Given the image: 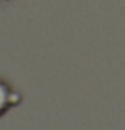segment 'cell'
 <instances>
[{
	"label": "cell",
	"instance_id": "obj_1",
	"mask_svg": "<svg viewBox=\"0 0 125 130\" xmlns=\"http://www.w3.org/2000/svg\"><path fill=\"white\" fill-rule=\"evenodd\" d=\"M20 102V95L15 91L8 87L3 81H0V117L8 110L12 105H16Z\"/></svg>",
	"mask_w": 125,
	"mask_h": 130
}]
</instances>
